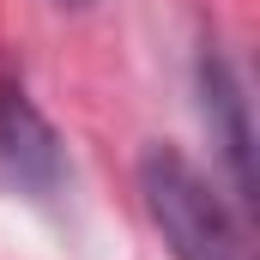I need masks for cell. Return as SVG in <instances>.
<instances>
[{
    "label": "cell",
    "mask_w": 260,
    "mask_h": 260,
    "mask_svg": "<svg viewBox=\"0 0 260 260\" xmlns=\"http://www.w3.org/2000/svg\"><path fill=\"white\" fill-rule=\"evenodd\" d=\"M139 200L176 260H254L248 224L188 151L151 145L139 157Z\"/></svg>",
    "instance_id": "cell-1"
},
{
    "label": "cell",
    "mask_w": 260,
    "mask_h": 260,
    "mask_svg": "<svg viewBox=\"0 0 260 260\" xmlns=\"http://www.w3.org/2000/svg\"><path fill=\"white\" fill-rule=\"evenodd\" d=\"M0 188L24 200H55L67 188V145L18 73H0Z\"/></svg>",
    "instance_id": "cell-2"
},
{
    "label": "cell",
    "mask_w": 260,
    "mask_h": 260,
    "mask_svg": "<svg viewBox=\"0 0 260 260\" xmlns=\"http://www.w3.org/2000/svg\"><path fill=\"white\" fill-rule=\"evenodd\" d=\"M194 85H200V115L212 127V145L224 151V170L236 182V200L254 206V121H248L242 73L230 67V55L218 43H206L200 61H194Z\"/></svg>",
    "instance_id": "cell-3"
},
{
    "label": "cell",
    "mask_w": 260,
    "mask_h": 260,
    "mask_svg": "<svg viewBox=\"0 0 260 260\" xmlns=\"http://www.w3.org/2000/svg\"><path fill=\"white\" fill-rule=\"evenodd\" d=\"M61 6H85V0H61Z\"/></svg>",
    "instance_id": "cell-4"
}]
</instances>
